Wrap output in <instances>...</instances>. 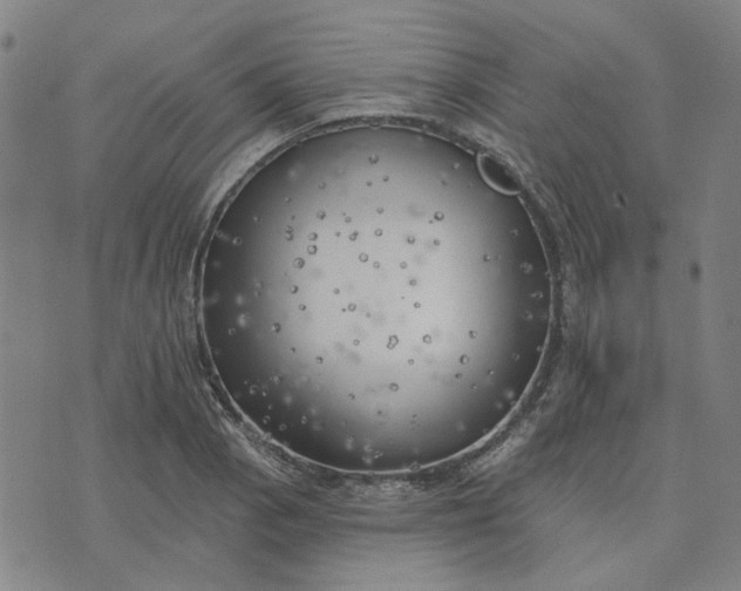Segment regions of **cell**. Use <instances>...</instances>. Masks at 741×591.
<instances>
[{
	"instance_id": "6da1fadb",
	"label": "cell",
	"mask_w": 741,
	"mask_h": 591,
	"mask_svg": "<svg viewBox=\"0 0 741 591\" xmlns=\"http://www.w3.org/2000/svg\"><path fill=\"white\" fill-rule=\"evenodd\" d=\"M479 168L488 185L500 193L518 194L523 189L522 176L518 168L500 155H481Z\"/></svg>"
}]
</instances>
